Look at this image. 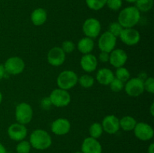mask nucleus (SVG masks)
Listing matches in <instances>:
<instances>
[{
	"mask_svg": "<svg viewBox=\"0 0 154 153\" xmlns=\"http://www.w3.org/2000/svg\"><path fill=\"white\" fill-rule=\"evenodd\" d=\"M141 19V12L135 6H128L120 10L118 22L123 28H133Z\"/></svg>",
	"mask_w": 154,
	"mask_h": 153,
	"instance_id": "nucleus-1",
	"label": "nucleus"
},
{
	"mask_svg": "<svg viewBox=\"0 0 154 153\" xmlns=\"http://www.w3.org/2000/svg\"><path fill=\"white\" fill-rule=\"evenodd\" d=\"M31 146L37 150L48 149L52 145V138L48 132L43 129L33 130L29 136Z\"/></svg>",
	"mask_w": 154,
	"mask_h": 153,
	"instance_id": "nucleus-2",
	"label": "nucleus"
},
{
	"mask_svg": "<svg viewBox=\"0 0 154 153\" xmlns=\"http://www.w3.org/2000/svg\"><path fill=\"white\" fill-rule=\"evenodd\" d=\"M78 81V76L75 71L71 70H66L62 71L58 75L57 79V84L60 88L69 91L77 85Z\"/></svg>",
	"mask_w": 154,
	"mask_h": 153,
	"instance_id": "nucleus-3",
	"label": "nucleus"
},
{
	"mask_svg": "<svg viewBox=\"0 0 154 153\" xmlns=\"http://www.w3.org/2000/svg\"><path fill=\"white\" fill-rule=\"evenodd\" d=\"M33 117V109L31 105L22 102L17 105L15 109V118L20 124H26L32 121Z\"/></svg>",
	"mask_w": 154,
	"mask_h": 153,
	"instance_id": "nucleus-4",
	"label": "nucleus"
},
{
	"mask_svg": "<svg viewBox=\"0 0 154 153\" xmlns=\"http://www.w3.org/2000/svg\"><path fill=\"white\" fill-rule=\"evenodd\" d=\"M52 105L57 107H65L70 104L72 98L69 92L62 88H55L49 96Z\"/></svg>",
	"mask_w": 154,
	"mask_h": 153,
	"instance_id": "nucleus-5",
	"label": "nucleus"
},
{
	"mask_svg": "<svg viewBox=\"0 0 154 153\" xmlns=\"http://www.w3.org/2000/svg\"><path fill=\"white\" fill-rule=\"evenodd\" d=\"M126 94L130 97H138L144 92V80L140 77L130 78L124 85Z\"/></svg>",
	"mask_w": 154,
	"mask_h": 153,
	"instance_id": "nucleus-6",
	"label": "nucleus"
},
{
	"mask_svg": "<svg viewBox=\"0 0 154 153\" xmlns=\"http://www.w3.org/2000/svg\"><path fill=\"white\" fill-rule=\"evenodd\" d=\"M82 29L86 37L93 39L97 38L100 34L102 26H101V22L99 20L90 17L84 21Z\"/></svg>",
	"mask_w": 154,
	"mask_h": 153,
	"instance_id": "nucleus-7",
	"label": "nucleus"
},
{
	"mask_svg": "<svg viewBox=\"0 0 154 153\" xmlns=\"http://www.w3.org/2000/svg\"><path fill=\"white\" fill-rule=\"evenodd\" d=\"M6 73L11 75H17L22 73L25 68L23 59L19 56H12L8 58L4 64Z\"/></svg>",
	"mask_w": 154,
	"mask_h": 153,
	"instance_id": "nucleus-8",
	"label": "nucleus"
},
{
	"mask_svg": "<svg viewBox=\"0 0 154 153\" xmlns=\"http://www.w3.org/2000/svg\"><path fill=\"white\" fill-rule=\"evenodd\" d=\"M117 37L109 32L108 31L102 33L98 40V46L101 51L106 52H111L115 49L117 44Z\"/></svg>",
	"mask_w": 154,
	"mask_h": 153,
	"instance_id": "nucleus-9",
	"label": "nucleus"
},
{
	"mask_svg": "<svg viewBox=\"0 0 154 153\" xmlns=\"http://www.w3.org/2000/svg\"><path fill=\"white\" fill-rule=\"evenodd\" d=\"M134 134L138 140L142 141H148L153 137L154 130L153 127L148 123L137 122L133 130Z\"/></svg>",
	"mask_w": 154,
	"mask_h": 153,
	"instance_id": "nucleus-10",
	"label": "nucleus"
},
{
	"mask_svg": "<svg viewBox=\"0 0 154 153\" xmlns=\"http://www.w3.org/2000/svg\"><path fill=\"white\" fill-rule=\"evenodd\" d=\"M119 38L123 44L128 46H134L139 43L141 34L134 28H123Z\"/></svg>",
	"mask_w": 154,
	"mask_h": 153,
	"instance_id": "nucleus-11",
	"label": "nucleus"
},
{
	"mask_svg": "<svg viewBox=\"0 0 154 153\" xmlns=\"http://www.w3.org/2000/svg\"><path fill=\"white\" fill-rule=\"evenodd\" d=\"M8 135L12 140L20 142L25 140L28 134V130L25 124L16 122L11 124L8 128Z\"/></svg>",
	"mask_w": 154,
	"mask_h": 153,
	"instance_id": "nucleus-12",
	"label": "nucleus"
},
{
	"mask_svg": "<svg viewBox=\"0 0 154 153\" xmlns=\"http://www.w3.org/2000/svg\"><path fill=\"white\" fill-rule=\"evenodd\" d=\"M48 62L51 65L54 67L61 66L66 61V53L60 46L51 48L47 56Z\"/></svg>",
	"mask_w": 154,
	"mask_h": 153,
	"instance_id": "nucleus-13",
	"label": "nucleus"
},
{
	"mask_svg": "<svg viewBox=\"0 0 154 153\" xmlns=\"http://www.w3.org/2000/svg\"><path fill=\"white\" fill-rule=\"evenodd\" d=\"M128 59V55L123 49H114L110 52L109 62L114 68L123 67Z\"/></svg>",
	"mask_w": 154,
	"mask_h": 153,
	"instance_id": "nucleus-14",
	"label": "nucleus"
},
{
	"mask_svg": "<svg viewBox=\"0 0 154 153\" xmlns=\"http://www.w3.org/2000/svg\"><path fill=\"white\" fill-rule=\"evenodd\" d=\"M51 128L54 134L63 136L67 134L70 131L71 123L67 118H59L53 122Z\"/></svg>",
	"mask_w": 154,
	"mask_h": 153,
	"instance_id": "nucleus-15",
	"label": "nucleus"
},
{
	"mask_svg": "<svg viewBox=\"0 0 154 153\" xmlns=\"http://www.w3.org/2000/svg\"><path fill=\"white\" fill-rule=\"evenodd\" d=\"M104 131L109 134H114L120 130V119L114 115L106 116L102 122Z\"/></svg>",
	"mask_w": 154,
	"mask_h": 153,
	"instance_id": "nucleus-16",
	"label": "nucleus"
},
{
	"mask_svg": "<svg viewBox=\"0 0 154 153\" xmlns=\"http://www.w3.org/2000/svg\"><path fill=\"white\" fill-rule=\"evenodd\" d=\"M81 152L82 153H102V146L97 139L88 136L83 141Z\"/></svg>",
	"mask_w": 154,
	"mask_h": 153,
	"instance_id": "nucleus-17",
	"label": "nucleus"
},
{
	"mask_svg": "<svg viewBox=\"0 0 154 153\" xmlns=\"http://www.w3.org/2000/svg\"><path fill=\"white\" fill-rule=\"evenodd\" d=\"M80 64H81V68L84 71L87 72V73H91L97 68L98 59L93 54H85L81 57Z\"/></svg>",
	"mask_w": 154,
	"mask_h": 153,
	"instance_id": "nucleus-18",
	"label": "nucleus"
},
{
	"mask_svg": "<svg viewBox=\"0 0 154 153\" xmlns=\"http://www.w3.org/2000/svg\"><path fill=\"white\" fill-rule=\"evenodd\" d=\"M114 74L111 69L102 68L99 69L96 73V80L99 83L103 86H109L111 81L114 79Z\"/></svg>",
	"mask_w": 154,
	"mask_h": 153,
	"instance_id": "nucleus-19",
	"label": "nucleus"
},
{
	"mask_svg": "<svg viewBox=\"0 0 154 153\" xmlns=\"http://www.w3.org/2000/svg\"><path fill=\"white\" fill-rule=\"evenodd\" d=\"M30 19L33 25L36 26H40L46 22L48 20V13L45 9L42 8H38L32 12Z\"/></svg>",
	"mask_w": 154,
	"mask_h": 153,
	"instance_id": "nucleus-20",
	"label": "nucleus"
},
{
	"mask_svg": "<svg viewBox=\"0 0 154 153\" xmlns=\"http://www.w3.org/2000/svg\"><path fill=\"white\" fill-rule=\"evenodd\" d=\"M94 40L93 38H90L88 37H84L80 39L78 41L77 47H78V51L82 54L90 53L94 49Z\"/></svg>",
	"mask_w": 154,
	"mask_h": 153,
	"instance_id": "nucleus-21",
	"label": "nucleus"
},
{
	"mask_svg": "<svg viewBox=\"0 0 154 153\" xmlns=\"http://www.w3.org/2000/svg\"><path fill=\"white\" fill-rule=\"evenodd\" d=\"M136 124L137 121L135 118L131 116H126L120 119V128L125 131L133 130Z\"/></svg>",
	"mask_w": 154,
	"mask_h": 153,
	"instance_id": "nucleus-22",
	"label": "nucleus"
},
{
	"mask_svg": "<svg viewBox=\"0 0 154 153\" xmlns=\"http://www.w3.org/2000/svg\"><path fill=\"white\" fill-rule=\"evenodd\" d=\"M153 0H137L135 7L140 12H148L153 8Z\"/></svg>",
	"mask_w": 154,
	"mask_h": 153,
	"instance_id": "nucleus-23",
	"label": "nucleus"
},
{
	"mask_svg": "<svg viewBox=\"0 0 154 153\" xmlns=\"http://www.w3.org/2000/svg\"><path fill=\"white\" fill-rule=\"evenodd\" d=\"M103 128H102V124L99 122H94L90 125L89 128V134L90 137L99 139L103 133Z\"/></svg>",
	"mask_w": 154,
	"mask_h": 153,
	"instance_id": "nucleus-24",
	"label": "nucleus"
},
{
	"mask_svg": "<svg viewBox=\"0 0 154 153\" xmlns=\"http://www.w3.org/2000/svg\"><path fill=\"white\" fill-rule=\"evenodd\" d=\"M78 83L84 88H90L94 85L95 80L92 76L89 74H84L78 77Z\"/></svg>",
	"mask_w": 154,
	"mask_h": 153,
	"instance_id": "nucleus-25",
	"label": "nucleus"
},
{
	"mask_svg": "<svg viewBox=\"0 0 154 153\" xmlns=\"http://www.w3.org/2000/svg\"><path fill=\"white\" fill-rule=\"evenodd\" d=\"M114 76L118 80H121L122 82H126V81H128L130 79V72L124 66L117 68Z\"/></svg>",
	"mask_w": 154,
	"mask_h": 153,
	"instance_id": "nucleus-26",
	"label": "nucleus"
},
{
	"mask_svg": "<svg viewBox=\"0 0 154 153\" xmlns=\"http://www.w3.org/2000/svg\"><path fill=\"white\" fill-rule=\"evenodd\" d=\"M86 4L93 10H99L106 5L107 0H85Z\"/></svg>",
	"mask_w": 154,
	"mask_h": 153,
	"instance_id": "nucleus-27",
	"label": "nucleus"
},
{
	"mask_svg": "<svg viewBox=\"0 0 154 153\" xmlns=\"http://www.w3.org/2000/svg\"><path fill=\"white\" fill-rule=\"evenodd\" d=\"M31 148L32 146L29 141L23 140L20 141L16 146V152L17 153H29Z\"/></svg>",
	"mask_w": 154,
	"mask_h": 153,
	"instance_id": "nucleus-28",
	"label": "nucleus"
},
{
	"mask_svg": "<svg viewBox=\"0 0 154 153\" xmlns=\"http://www.w3.org/2000/svg\"><path fill=\"white\" fill-rule=\"evenodd\" d=\"M109 29H108V32H111V34H114L115 37H119L121 33L122 30H123V27L118 22H114L112 23H111L109 25Z\"/></svg>",
	"mask_w": 154,
	"mask_h": 153,
	"instance_id": "nucleus-29",
	"label": "nucleus"
},
{
	"mask_svg": "<svg viewBox=\"0 0 154 153\" xmlns=\"http://www.w3.org/2000/svg\"><path fill=\"white\" fill-rule=\"evenodd\" d=\"M109 86L111 87V89L115 92H119L124 88V82L116 77H114V79L111 81Z\"/></svg>",
	"mask_w": 154,
	"mask_h": 153,
	"instance_id": "nucleus-30",
	"label": "nucleus"
},
{
	"mask_svg": "<svg viewBox=\"0 0 154 153\" xmlns=\"http://www.w3.org/2000/svg\"><path fill=\"white\" fill-rule=\"evenodd\" d=\"M106 5L111 10L117 11L121 8L123 5V0H107Z\"/></svg>",
	"mask_w": 154,
	"mask_h": 153,
	"instance_id": "nucleus-31",
	"label": "nucleus"
},
{
	"mask_svg": "<svg viewBox=\"0 0 154 153\" xmlns=\"http://www.w3.org/2000/svg\"><path fill=\"white\" fill-rule=\"evenodd\" d=\"M61 48L66 54L72 53V52L75 50V44L73 41H72V40H65V41L63 42V44H62Z\"/></svg>",
	"mask_w": 154,
	"mask_h": 153,
	"instance_id": "nucleus-32",
	"label": "nucleus"
},
{
	"mask_svg": "<svg viewBox=\"0 0 154 153\" xmlns=\"http://www.w3.org/2000/svg\"><path fill=\"white\" fill-rule=\"evenodd\" d=\"M144 91L153 94L154 93V79L152 76L147 78L145 80H144Z\"/></svg>",
	"mask_w": 154,
	"mask_h": 153,
	"instance_id": "nucleus-33",
	"label": "nucleus"
},
{
	"mask_svg": "<svg viewBox=\"0 0 154 153\" xmlns=\"http://www.w3.org/2000/svg\"><path fill=\"white\" fill-rule=\"evenodd\" d=\"M41 106L44 110H49L52 106V103L49 97H45L41 100Z\"/></svg>",
	"mask_w": 154,
	"mask_h": 153,
	"instance_id": "nucleus-34",
	"label": "nucleus"
},
{
	"mask_svg": "<svg viewBox=\"0 0 154 153\" xmlns=\"http://www.w3.org/2000/svg\"><path fill=\"white\" fill-rule=\"evenodd\" d=\"M109 52H103V51H101V52L99 55V60L102 62H108L109 61Z\"/></svg>",
	"mask_w": 154,
	"mask_h": 153,
	"instance_id": "nucleus-35",
	"label": "nucleus"
},
{
	"mask_svg": "<svg viewBox=\"0 0 154 153\" xmlns=\"http://www.w3.org/2000/svg\"><path fill=\"white\" fill-rule=\"evenodd\" d=\"M6 74L7 73H6L5 69L4 64H0V80L3 79L5 76Z\"/></svg>",
	"mask_w": 154,
	"mask_h": 153,
	"instance_id": "nucleus-36",
	"label": "nucleus"
},
{
	"mask_svg": "<svg viewBox=\"0 0 154 153\" xmlns=\"http://www.w3.org/2000/svg\"><path fill=\"white\" fill-rule=\"evenodd\" d=\"M147 153H154V144L150 143L147 148Z\"/></svg>",
	"mask_w": 154,
	"mask_h": 153,
	"instance_id": "nucleus-37",
	"label": "nucleus"
},
{
	"mask_svg": "<svg viewBox=\"0 0 154 153\" xmlns=\"http://www.w3.org/2000/svg\"><path fill=\"white\" fill-rule=\"evenodd\" d=\"M0 153H7V150H6L5 147L1 142H0Z\"/></svg>",
	"mask_w": 154,
	"mask_h": 153,
	"instance_id": "nucleus-38",
	"label": "nucleus"
},
{
	"mask_svg": "<svg viewBox=\"0 0 154 153\" xmlns=\"http://www.w3.org/2000/svg\"><path fill=\"white\" fill-rule=\"evenodd\" d=\"M153 108H154V103L151 104V105H150V113H151V115L154 116V110H153Z\"/></svg>",
	"mask_w": 154,
	"mask_h": 153,
	"instance_id": "nucleus-39",
	"label": "nucleus"
},
{
	"mask_svg": "<svg viewBox=\"0 0 154 153\" xmlns=\"http://www.w3.org/2000/svg\"><path fill=\"white\" fill-rule=\"evenodd\" d=\"M126 2H127L129 3H135V2L137 1V0H125Z\"/></svg>",
	"mask_w": 154,
	"mask_h": 153,
	"instance_id": "nucleus-40",
	"label": "nucleus"
},
{
	"mask_svg": "<svg viewBox=\"0 0 154 153\" xmlns=\"http://www.w3.org/2000/svg\"><path fill=\"white\" fill-rule=\"evenodd\" d=\"M2 99H3L2 94V92H0V104H1L2 101Z\"/></svg>",
	"mask_w": 154,
	"mask_h": 153,
	"instance_id": "nucleus-41",
	"label": "nucleus"
},
{
	"mask_svg": "<svg viewBox=\"0 0 154 153\" xmlns=\"http://www.w3.org/2000/svg\"><path fill=\"white\" fill-rule=\"evenodd\" d=\"M75 153H82V152H76Z\"/></svg>",
	"mask_w": 154,
	"mask_h": 153,
	"instance_id": "nucleus-42",
	"label": "nucleus"
}]
</instances>
